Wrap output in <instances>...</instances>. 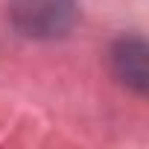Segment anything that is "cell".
I'll return each instance as SVG.
<instances>
[{
  "label": "cell",
  "mask_w": 149,
  "mask_h": 149,
  "mask_svg": "<svg viewBox=\"0 0 149 149\" xmlns=\"http://www.w3.org/2000/svg\"><path fill=\"white\" fill-rule=\"evenodd\" d=\"M12 18L24 35L56 38L76 21V0H15Z\"/></svg>",
  "instance_id": "cell-1"
},
{
  "label": "cell",
  "mask_w": 149,
  "mask_h": 149,
  "mask_svg": "<svg viewBox=\"0 0 149 149\" xmlns=\"http://www.w3.org/2000/svg\"><path fill=\"white\" fill-rule=\"evenodd\" d=\"M146 44L140 38H123L117 41L114 53H111V61H114V70H117V76L132 85L134 91H146L149 85V67H146Z\"/></svg>",
  "instance_id": "cell-2"
}]
</instances>
